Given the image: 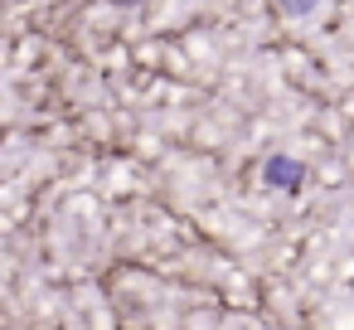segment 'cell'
I'll return each mask as SVG.
<instances>
[{
  "label": "cell",
  "instance_id": "2",
  "mask_svg": "<svg viewBox=\"0 0 354 330\" xmlns=\"http://www.w3.org/2000/svg\"><path fill=\"white\" fill-rule=\"evenodd\" d=\"M315 6H320V0H277V10H281V15H291V20H301V15H310Z\"/></svg>",
  "mask_w": 354,
  "mask_h": 330
},
{
  "label": "cell",
  "instance_id": "1",
  "mask_svg": "<svg viewBox=\"0 0 354 330\" xmlns=\"http://www.w3.org/2000/svg\"><path fill=\"white\" fill-rule=\"evenodd\" d=\"M262 180L272 185V190H301L306 185V165L301 161H291V156H267V165H262Z\"/></svg>",
  "mask_w": 354,
  "mask_h": 330
},
{
  "label": "cell",
  "instance_id": "3",
  "mask_svg": "<svg viewBox=\"0 0 354 330\" xmlns=\"http://www.w3.org/2000/svg\"><path fill=\"white\" fill-rule=\"evenodd\" d=\"M112 6H136V0H112Z\"/></svg>",
  "mask_w": 354,
  "mask_h": 330
}]
</instances>
